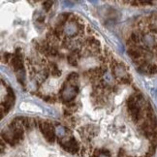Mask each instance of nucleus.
I'll use <instances>...</instances> for the list:
<instances>
[{"mask_svg":"<svg viewBox=\"0 0 157 157\" xmlns=\"http://www.w3.org/2000/svg\"><path fill=\"white\" fill-rule=\"evenodd\" d=\"M81 31V25L77 21L74 19H70L69 21H67L63 26H62V32L66 37H75L78 35Z\"/></svg>","mask_w":157,"mask_h":157,"instance_id":"1","label":"nucleus"},{"mask_svg":"<svg viewBox=\"0 0 157 157\" xmlns=\"http://www.w3.org/2000/svg\"><path fill=\"white\" fill-rule=\"evenodd\" d=\"M113 74L117 80L122 81L124 83H128L129 80V74L127 71V68L125 65L121 63H116L113 67Z\"/></svg>","mask_w":157,"mask_h":157,"instance_id":"2","label":"nucleus"},{"mask_svg":"<svg viewBox=\"0 0 157 157\" xmlns=\"http://www.w3.org/2000/svg\"><path fill=\"white\" fill-rule=\"evenodd\" d=\"M78 93V87L73 86V84L70 83H66L64 86V87L62 88L61 92H60V96L61 99L64 101V102H71L73 101V99L76 97Z\"/></svg>","mask_w":157,"mask_h":157,"instance_id":"3","label":"nucleus"},{"mask_svg":"<svg viewBox=\"0 0 157 157\" xmlns=\"http://www.w3.org/2000/svg\"><path fill=\"white\" fill-rule=\"evenodd\" d=\"M60 145L66 151L70 153H76L80 149L78 143L73 137H65L63 139H60Z\"/></svg>","mask_w":157,"mask_h":157,"instance_id":"4","label":"nucleus"},{"mask_svg":"<svg viewBox=\"0 0 157 157\" xmlns=\"http://www.w3.org/2000/svg\"><path fill=\"white\" fill-rule=\"evenodd\" d=\"M40 129L41 132L43 133V135L49 142H54V130L52 128V126L50 123L46 122V121H41L40 122Z\"/></svg>","mask_w":157,"mask_h":157,"instance_id":"5","label":"nucleus"},{"mask_svg":"<svg viewBox=\"0 0 157 157\" xmlns=\"http://www.w3.org/2000/svg\"><path fill=\"white\" fill-rule=\"evenodd\" d=\"M21 110L22 111H26V112H32V113H41L42 110L36 105L32 104V103H28V102H24L21 104Z\"/></svg>","mask_w":157,"mask_h":157,"instance_id":"6","label":"nucleus"},{"mask_svg":"<svg viewBox=\"0 0 157 157\" xmlns=\"http://www.w3.org/2000/svg\"><path fill=\"white\" fill-rule=\"evenodd\" d=\"M54 133L60 139H63L65 137H67V129L64 126H61V125L56 126L54 129Z\"/></svg>","mask_w":157,"mask_h":157,"instance_id":"7","label":"nucleus"},{"mask_svg":"<svg viewBox=\"0 0 157 157\" xmlns=\"http://www.w3.org/2000/svg\"><path fill=\"white\" fill-rule=\"evenodd\" d=\"M97 157H110V154L106 151H101V152L98 153Z\"/></svg>","mask_w":157,"mask_h":157,"instance_id":"8","label":"nucleus"},{"mask_svg":"<svg viewBox=\"0 0 157 157\" xmlns=\"http://www.w3.org/2000/svg\"><path fill=\"white\" fill-rule=\"evenodd\" d=\"M51 4H52L51 2H45L44 8H45L46 11H49V10H50V8L51 7Z\"/></svg>","mask_w":157,"mask_h":157,"instance_id":"9","label":"nucleus"}]
</instances>
